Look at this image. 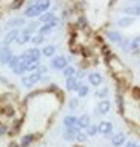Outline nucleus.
Returning a JSON list of instances; mask_svg holds the SVG:
<instances>
[{"mask_svg": "<svg viewBox=\"0 0 140 147\" xmlns=\"http://www.w3.org/2000/svg\"><path fill=\"white\" fill-rule=\"evenodd\" d=\"M34 5H37V6L40 8L41 12H44V11L49 9V6H50V0H37Z\"/></svg>", "mask_w": 140, "mask_h": 147, "instance_id": "nucleus-20", "label": "nucleus"}, {"mask_svg": "<svg viewBox=\"0 0 140 147\" xmlns=\"http://www.w3.org/2000/svg\"><path fill=\"white\" fill-rule=\"evenodd\" d=\"M90 124H91V118H90L88 114H82L81 117H78V126H79V129H87Z\"/></svg>", "mask_w": 140, "mask_h": 147, "instance_id": "nucleus-13", "label": "nucleus"}, {"mask_svg": "<svg viewBox=\"0 0 140 147\" xmlns=\"http://www.w3.org/2000/svg\"><path fill=\"white\" fill-rule=\"evenodd\" d=\"M117 105H119V109L122 111V105H123V102H122V97H120V94H117Z\"/></svg>", "mask_w": 140, "mask_h": 147, "instance_id": "nucleus-39", "label": "nucleus"}, {"mask_svg": "<svg viewBox=\"0 0 140 147\" xmlns=\"http://www.w3.org/2000/svg\"><path fill=\"white\" fill-rule=\"evenodd\" d=\"M24 0H14V3H12V9H18L21 5H23Z\"/></svg>", "mask_w": 140, "mask_h": 147, "instance_id": "nucleus-37", "label": "nucleus"}, {"mask_svg": "<svg viewBox=\"0 0 140 147\" xmlns=\"http://www.w3.org/2000/svg\"><path fill=\"white\" fill-rule=\"evenodd\" d=\"M110 109H111V103H110V100H107V99H102L98 103V108H96V111H98L99 114H108Z\"/></svg>", "mask_w": 140, "mask_h": 147, "instance_id": "nucleus-9", "label": "nucleus"}, {"mask_svg": "<svg viewBox=\"0 0 140 147\" xmlns=\"http://www.w3.org/2000/svg\"><path fill=\"white\" fill-rule=\"evenodd\" d=\"M113 132V124L110 121H101L98 124V134H102V135H111Z\"/></svg>", "mask_w": 140, "mask_h": 147, "instance_id": "nucleus-6", "label": "nucleus"}, {"mask_svg": "<svg viewBox=\"0 0 140 147\" xmlns=\"http://www.w3.org/2000/svg\"><path fill=\"white\" fill-rule=\"evenodd\" d=\"M12 52L9 50L8 47H3V49H0V62L2 64H9L11 61V58H12Z\"/></svg>", "mask_w": 140, "mask_h": 147, "instance_id": "nucleus-10", "label": "nucleus"}, {"mask_svg": "<svg viewBox=\"0 0 140 147\" xmlns=\"http://www.w3.org/2000/svg\"><path fill=\"white\" fill-rule=\"evenodd\" d=\"M32 30H34V24L31 26V28H28V29H24L21 34L18 35V40H17V42L20 46H23L24 42H28V41H31L32 40Z\"/></svg>", "mask_w": 140, "mask_h": 147, "instance_id": "nucleus-3", "label": "nucleus"}, {"mask_svg": "<svg viewBox=\"0 0 140 147\" xmlns=\"http://www.w3.org/2000/svg\"><path fill=\"white\" fill-rule=\"evenodd\" d=\"M102 80H104V78H102V74L101 73H90L88 74V82H90V85H93V86H98L102 84Z\"/></svg>", "mask_w": 140, "mask_h": 147, "instance_id": "nucleus-12", "label": "nucleus"}, {"mask_svg": "<svg viewBox=\"0 0 140 147\" xmlns=\"http://www.w3.org/2000/svg\"><path fill=\"white\" fill-rule=\"evenodd\" d=\"M26 55H28V56L31 58V61L38 62L43 53H41V50H38L37 47H34V49H29V50H26Z\"/></svg>", "mask_w": 140, "mask_h": 147, "instance_id": "nucleus-14", "label": "nucleus"}, {"mask_svg": "<svg viewBox=\"0 0 140 147\" xmlns=\"http://www.w3.org/2000/svg\"><path fill=\"white\" fill-rule=\"evenodd\" d=\"M131 49H140V36H136L131 41Z\"/></svg>", "mask_w": 140, "mask_h": 147, "instance_id": "nucleus-33", "label": "nucleus"}, {"mask_svg": "<svg viewBox=\"0 0 140 147\" xmlns=\"http://www.w3.org/2000/svg\"><path fill=\"white\" fill-rule=\"evenodd\" d=\"M78 106H79V100L76 99V97H73V99H70V100H69V108H70L72 111H75Z\"/></svg>", "mask_w": 140, "mask_h": 147, "instance_id": "nucleus-29", "label": "nucleus"}, {"mask_svg": "<svg viewBox=\"0 0 140 147\" xmlns=\"http://www.w3.org/2000/svg\"><path fill=\"white\" fill-rule=\"evenodd\" d=\"M122 11L126 15H140V5H130V6H125Z\"/></svg>", "mask_w": 140, "mask_h": 147, "instance_id": "nucleus-15", "label": "nucleus"}, {"mask_svg": "<svg viewBox=\"0 0 140 147\" xmlns=\"http://www.w3.org/2000/svg\"><path fill=\"white\" fill-rule=\"evenodd\" d=\"M21 24H24V18H12L8 21V26H11V28H17Z\"/></svg>", "mask_w": 140, "mask_h": 147, "instance_id": "nucleus-26", "label": "nucleus"}, {"mask_svg": "<svg viewBox=\"0 0 140 147\" xmlns=\"http://www.w3.org/2000/svg\"><path fill=\"white\" fill-rule=\"evenodd\" d=\"M34 140H35V135L34 134H28V135H24V137H21L20 146L21 147H29L32 143H34Z\"/></svg>", "mask_w": 140, "mask_h": 147, "instance_id": "nucleus-18", "label": "nucleus"}, {"mask_svg": "<svg viewBox=\"0 0 140 147\" xmlns=\"http://www.w3.org/2000/svg\"><path fill=\"white\" fill-rule=\"evenodd\" d=\"M3 112L6 114L8 117H12V115H14V108H12V106H6V108L3 109Z\"/></svg>", "mask_w": 140, "mask_h": 147, "instance_id": "nucleus-34", "label": "nucleus"}, {"mask_svg": "<svg viewBox=\"0 0 140 147\" xmlns=\"http://www.w3.org/2000/svg\"><path fill=\"white\" fill-rule=\"evenodd\" d=\"M41 78H43V76H41L40 73L34 71V73H31V74L23 76V78H21V84H23L24 88H32L34 85H37V84L40 82Z\"/></svg>", "mask_w": 140, "mask_h": 147, "instance_id": "nucleus-1", "label": "nucleus"}, {"mask_svg": "<svg viewBox=\"0 0 140 147\" xmlns=\"http://www.w3.org/2000/svg\"><path fill=\"white\" fill-rule=\"evenodd\" d=\"M12 71H14L15 74H18V76H23V74L26 73V67H24V65H18V67L15 68V70H12Z\"/></svg>", "mask_w": 140, "mask_h": 147, "instance_id": "nucleus-32", "label": "nucleus"}, {"mask_svg": "<svg viewBox=\"0 0 140 147\" xmlns=\"http://www.w3.org/2000/svg\"><path fill=\"white\" fill-rule=\"evenodd\" d=\"M6 132H8V126H6V124H3V123H0V137H3Z\"/></svg>", "mask_w": 140, "mask_h": 147, "instance_id": "nucleus-36", "label": "nucleus"}, {"mask_svg": "<svg viewBox=\"0 0 140 147\" xmlns=\"http://www.w3.org/2000/svg\"><path fill=\"white\" fill-rule=\"evenodd\" d=\"M55 50H56L55 46H46V47L41 50V53H43L44 56H47V58H52L53 55H55Z\"/></svg>", "mask_w": 140, "mask_h": 147, "instance_id": "nucleus-21", "label": "nucleus"}, {"mask_svg": "<svg viewBox=\"0 0 140 147\" xmlns=\"http://www.w3.org/2000/svg\"><path fill=\"white\" fill-rule=\"evenodd\" d=\"M123 147H136V143H134V141H128Z\"/></svg>", "mask_w": 140, "mask_h": 147, "instance_id": "nucleus-41", "label": "nucleus"}, {"mask_svg": "<svg viewBox=\"0 0 140 147\" xmlns=\"http://www.w3.org/2000/svg\"><path fill=\"white\" fill-rule=\"evenodd\" d=\"M108 40L113 41V42L120 44V42H122V35L119 34V32H116V30H110L108 32Z\"/></svg>", "mask_w": 140, "mask_h": 147, "instance_id": "nucleus-19", "label": "nucleus"}, {"mask_svg": "<svg viewBox=\"0 0 140 147\" xmlns=\"http://www.w3.org/2000/svg\"><path fill=\"white\" fill-rule=\"evenodd\" d=\"M64 126H66V129L76 127V126H78V117H75V115L64 117Z\"/></svg>", "mask_w": 140, "mask_h": 147, "instance_id": "nucleus-17", "label": "nucleus"}, {"mask_svg": "<svg viewBox=\"0 0 140 147\" xmlns=\"http://www.w3.org/2000/svg\"><path fill=\"white\" fill-rule=\"evenodd\" d=\"M58 24V18H53L52 21H49V23H44V26H43V28H40V30H38V34L40 35H49L50 32H52V29L55 28V26Z\"/></svg>", "mask_w": 140, "mask_h": 147, "instance_id": "nucleus-7", "label": "nucleus"}, {"mask_svg": "<svg viewBox=\"0 0 140 147\" xmlns=\"http://www.w3.org/2000/svg\"><path fill=\"white\" fill-rule=\"evenodd\" d=\"M75 74H76V70H75V67H72V65H67V67L63 70V76L66 79L67 78H72V76H75Z\"/></svg>", "mask_w": 140, "mask_h": 147, "instance_id": "nucleus-22", "label": "nucleus"}, {"mask_svg": "<svg viewBox=\"0 0 140 147\" xmlns=\"http://www.w3.org/2000/svg\"><path fill=\"white\" fill-rule=\"evenodd\" d=\"M125 141H126V137H125L122 132H120V134H116V135H113V137H111V144L114 146V147L125 146Z\"/></svg>", "mask_w": 140, "mask_h": 147, "instance_id": "nucleus-11", "label": "nucleus"}, {"mask_svg": "<svg viewBox=\"0 0 140 147\" xmlns=\"http://www.w3.org/2000/svg\"><path fill=\"white\" fill-rule=\"evenodd\" d=\"M40 14H41V11H40V8L37 6V5H31V6L24 11V15L29 17V18H34V17H37V15H40Z\"/></svg>", "mask_w": 140, "mask_h": 147, "instance_id": "nucleus-16", "label": "nucleus"}, {"mask_svg": "<svg viewBox=\"0 0 140 147\" xmlns=\"http://www.w3.org/2000/svg\"><path fill=\"white\" fill-rule=\"evenodd\" d=\"M31 41L34 42L35 46H38V44H41V42L44 41V36H43V35H40V34H38V35H35V36H32V40H31Z\"/></svg>", "mask_w": 140, "mask_h": 147, "instance_id": "nucleus-30", "label": "nucleus"}, {"mask_svg": "<svg viewBox=\"0 0 140 147\" xmlns=\"http://www.w3.org/2000/svg\"><path fill=\"white\" fill-rule=\"evenodd\" d=\"M85 130H87L88 137H94V135L98 134V124H90V126L85 129Z\"/></svg>", "mask_w": 140, "mask_h": 147, "instance_id": "nucleus-28", "label": "nucleus"}, {"mask_svg": "<svg viewBox=\"0 0 140 147\" xmlns=\"http://www.w3.org/2000/svg\"><path fill=\"white\" fill-rule=\"evenodd\" d=\"M81 132V129L79 126L76 127H70V129H66V132L63 134V138L66 140V141H75L76 140V135Z\"/></svg>", "mask_w": 140, "mask_h": 147, "instance_id": "nucleus-5", "label": "nucleus"}, {"mask_svg": "<svg viewBox=\"0 0 140 147\" xmlns=\"http://www.w3.org/2000/svg\"><path fill=\"white\" fill-rule=\"evenodd\" d=\"M136 147H140V146H137V144H136Z\"/></svg>", "mask_w": 140, "mask_h": 147, "instance_id": "nucleus-42", "label": "nucleus"}, {"mask_svg": "<svg viewBox=\"0 0 140 147\" xmlns=\"http://www.w3.org/2000/svg\"><path fill=\"white\" fill-rule=\"evenodd\" d=\"M120 46H122V49H123V50H128V49H130V42H128V41H123L122 40V42H120Z\"/></svg>", "mask_w": 140, "mask_h": 147, "instance_id": "nucleus-38", "label": "nucleus"}, {"mask_svg": "<svg viewBox=\"0 0 140 147\" xmlns=\"http://www.w3.org/2000/svg\"><path fill=\"white\" fill-rule=\"evenodd\" d=\"M87 138H88V135H87V134L79 132V134L76 135V140H75V141H78V143H85V141H87Z\"/></svg>", "mask_w": 140, "mask_h": 147, "instance_id": "nucleus-31", "label": "nucleus"}, {"mask_svg": "<svg viewBox=\"0 0 140 147\" xmlns=\"http://www.w3.org/2000/svg\"><path fill=\"white\" fill-rule=\"evenodd\" d=\"M79 85H81V82L76 79V76H72V78L66 79V88L69 91H76L79 88Z\"/></svg>", "mask_w": 140, "mask_h": 147, "instance_id": "nucleus-8", "label": "nucleus"}, {"mask_svg": "<svg viewBox=\"0 0 140 147\" xmlns=\"http://www.w3.org/2000/svg\"><path fill=\"white\" fill-rule=\"evenodd\" d=\"M18 35H20V32H18L17 29L9 30L8 34H6V36H5V40H3V42H2V46H3V47H8L11 42H14L15 40H18Z\"/></svg>", "mask_w": 140, "mask_h": 147, "instance_id": "nucleus-4", "label": "nucleus"}, {"mask_svg": "<svg viewBox=\"0 0 140 147\" xmlns=\"http://www.w3.org/2000/svg\"><path fill=\"white\" fill-rule=\"evenodd\" d=\"M76 91H78V96H79V97H85V96L90 92V88H88L87 85H82V84H81L79 88H78Z\"/></svg>", "mask_w": 140, "mask_h": 147, "instance_id": "nucleus-25", "label": "nucleus"}, {"mask_svg": "<svg viewBox=\"0 0 140 147\" xmlns=\"http://www.w3.org/2000/svg\"><path fill=\"white\" fill-rule=\"evenodd\" d=\"M8 147H21L18 143H15V141H11V143L8 144Z\"/></svg>", "mask_w": 140, "mask_h": 147, "instance_id": "nucleus-40", "label": "nucleus"}, {"mask_svg": "<svg viewBox=\"0 0 140 147\" xmlns=\"http://www.w3.org/2000/svg\"><path fill=\"white\" fill-rule=\"evenodd\" d=\"M107 94H108V88H104V90H101L99 92H96V96L101 97V99H105Z\"/></svg>", "mask_w": 140, "mask_h": 147, "instance_id": "nucleus-35", "label": "nucleus"}, {"mask_svg": "<svg viewBox=\"0 0 140 147\" xmlns=\"http://www.w3.org/2000/svg\"><path fill=\"white\" fill-rule=\"evenodd\" d=\"M18 65H21L20 64V56L17 55V56H12V58H11V61H9V64H8V67L11 68V70H15V68H17L18 67Z\"/></svg>", "mask_w": 140, "mask_h": 147, "instance_id": "nucleus-24", "label": "nucleus"}, {"mask_svg": "<svg viewBox=\"0 0 140 147\" xmlns=\"http://www.w3.org/2000/svg\"><path fill=\"white\" fill-rule=\"evenodd\" d=\"M53 18H56V17H55L52 12H44L43 15H40V20L44 21V23H49V21H52Z\"/></svg>", "mask_w": 140, "mask_h": 147, "instance_id": "nucleus-27", "label": "nucleus"}, {"mask_svg": "<svg viewBox=\"0 0 140 147\" xmlns=\"http://www.w3.org/2000/svg\"><path fill=\"white\" fill-rule=\"evenodd\" d=\"M69 65V61L66 56H55L50 61V67L53 70H64Z\"/></svg>", "mask_w": 140, "mask_h": 147, "instance_id": "nucleus-2", "label": "nucleus"}, {"mask_svg": "<svg viewBox=\"0 0 140 147\" xmlns=\"http://www.w3.org/2000/svg\"><path fill=\"white\" fill-rule=\"evenodd\" d=\"M133 23H134V18L133 17H123V18H120L119 21H117V24H119L120 28H126V26H130Z\"/></svg>", "mask_w": 140, "mask_h": 147, "instance_id": "nucleus-23", "label": "nucleus"}]
</instances>
